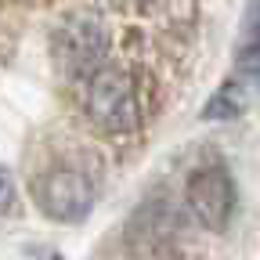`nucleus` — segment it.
<instances>
[{
  "instance_id": "obj_1",
  "label": "nucleus",
  "mask_w": 260,
  "mask_h": 260,
  "mask_svg": "<svg viewBox=\"0 0 260 260\" xmlns=\"http://www.w3.org/2000/svg\"><path fill=\"white\" fill-rule=\"evenodd\" d=\"M76 87L80 109L105 134H130L152 116V83L134 65H116L105 58L90 73H83Z\"/></svg>"
},
{
  "instance_id": "obj_2",
  "label": "nucleus",
  "mask_w": 260,
  "mask_h": 260,
  "mask_svg": "<svg viewBox=\"0 0 260 260\" xmlns=\"http://www.w3.org/2000/svg\"><path fill=\"white\" fill-rule=\"evenodd\" d=\"M32 199L51 220H83L98 199V177L73 162H58L32 181Z\"/></svg>"
},
{
  "instance_id": "obj_3",
  "label": "nucleus",
  "mask_w": 260,
  "mask_h": 260,
  "mask_svg": "<svg viewBox=\"0 0 260 260\" xmlns=\"http://www.w3.org/2000/svg\"><path fill=\"white\" fill-rule=\"evenodd\" d=\"M109 47H112L109 25L98 18L94 11L69 15L54 29V40H51L58 69H65V76H73V80H80L83 73H90L94 65H102L109 58Z\"/></svg>"
},
{
  "instance_id": "obj_4",
  "label": "nucleus",
  "mask_w": 260,
  "mask_h": 260,
  "mask_svg": "<svg viewBox=\"0 0 260 260\" xmlns=\"http://www.w3.org/2000/svg\"><path fill=\"white\" fill-rule=\"evenodd\" d=\"M184 206L206 232H224L239 210V191H235L232 174L220 162L195 170L188 177V188H184Z\"/></svg>"
},
{
  "instance_id": "obj_5",
  "label": "nucleus",
  "mask_w": 260,
  "mask_h": 260,
  "mask_svg": "<svg viewBox=\"0 0 260 260\" xmlns=\"http://www.w3.org/2000/svg\"><path fill=\"white\" fill-rule=\"evenodd\" d=\"M242 109H246V87L242 83H224L206 102L203 116L206 119H235V116H242Z\"/></svg>"
},
{
  "instance_id": "obj_6",
  "label": "nucleus",
  "mask_w": 260,
  "mask_h": 260,
  "mask_svg": "<svg viewBox=\"0 0 260 260\" xmlns=\"http://www.w3.org/2000/svg\"><path fill=\"white\" fill-rule=\"evenodd\" d=\"M15 206V177L0 167V213H8Z\"/></svg>"
},
{
  "instance_id": "obj_7",
  "label": "nucleus",
  "mask_w": 260,
  "mask_h": 260,
  "mask_svg": "<svg viewBox=\"0 0 260 260\" xmlns=\"http://www.w3.org/2000/svg\"><path fill=\"white\" fill-rule=\"evenodd\" d=\"M4 4H22V8H37V4H47V0H4Z\"/></svg>"
}]
</instances>
